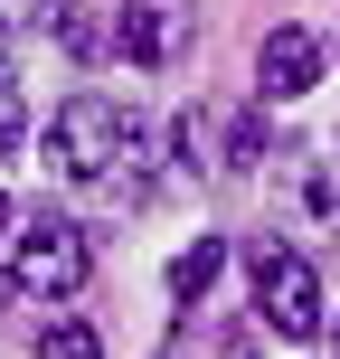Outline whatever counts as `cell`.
Instances as JSON below:
<instances>
[{
	"mask_svg": "<svg viewBox=\"0 0 340 359\" xmlns=\"http://www.w3.org/2000/svg\"><path fill=\"white\" fill-rule=\"evenodd\" d=\"M48 161L67 170L76 189H95V198H142L151 142H142V123H132L114 95H67V104L48 114Z\"/></svg>",
	"mask_w": 340,
	"mask_h": 359,
	"instance_id": "cell-1",
	"label": "cell"
},
{
	"mask_svg": "<svg viewBox=\"0 0 340 359\" xmlns=\"http://www.w3.org/2000/svg\"><path fill=\"white\" fill-rule=\"evenodd\" d=\"M255 312H265L284 341H312V331L331 322V303H322V274L303 265L293 246H255Z\"/></svg>",
	"mask_w": 340,
	"mask_h": 359,
	"instance_id": "cell-2",
	"label": "cell"
},
{
	"mask_svg": "<svg viewBox=\"0 0 340 359\" xmlns=\"http://www.w3.org/2000/svg\"><path fill=\"white\" fill-rule=\"evenodd\" d=\"M86 265H95V255H86V236H76L67 227V217H29V236H19V284H29V293H48V303H67V293L76 284H86Z\"/></svg>",
	"mask_w": 340,
	"mask_h": 359,
	"instance_id": "cell-3",
	"label": "cell"
},
{
	"mask_svg": "<svg viewBox=\"0 0 340 359\" xmlns=\"http://www.w3.org/2000/svg\"><path fill=\"white\" fill-rule=\"evenodd\" d=\"M255 86H265V104L312 95V86H322V38H312V29H274L265 48H255Z\"/></svg>",
	"mask_w": 340,
	"mask_h": 359,
	"instance_id": "cell-4",
	"label": "cell"
},
{
	"mask_svg": "<svg viewBox=\"0 0 340 359\" xmlns=\"http://www.w3.org/2000/svg\"><path fill=\"white\" fill-rule=\"evenodd\" d=\"M114 38H123V57H132V67H161V57H170V10H161V0H123Z\"/></svg>",
	"mask_w": 340,
	"mask_h": 359,
	"instance_id": "cell-5",
	"label": "cell"
},
{
	"mask_svg": "<svg viewBox=\"0 0 340 359\" xmlns=\"http://www.w3.org/2000/svg\"><path fill=\"white\" fill-rule=\"evenodd\" d=\"M217 274H227V236H198V246L170 265V303H208Z\"/></svg>",
	"mask_w": 340,
	"mask_h": 359,
	"instance_id": "cell-6",
	"label": "cell"
},
{
	"mask_svg": "<svg viewBox=\"0 0 340 359\" xmlns=\"http://www.w3.org/2000/svg\"><path fill=\"white\" fill-rule=\"evenodd\" d=\"M38 359H104V341H95V322H76V312H48Z\"/></svg>",
	"mask_w": 340,
	"mask_h": 359,
	"instance_id": "cell-7",
	"label": "cell"
},
{
	"mask_svg": "<svg viewBox=\"0 0 340 359\" xmlns=\"http://www.w3.org/2000/svg\"><path fill=\"white\" fill-rule=\"evenodd\" d=\"M29 142V114H19V86H10V67H0V151H19Z\"/></svg>",
	"mask_w": 340,
	"mask_h": 359,
	"instance_id": "cell-8",
	"label": "cell"
},
{
	"mask_svg": "<svg viewBox=\"0 0 340 359\" xmlns=\"http://www.w3.org/2000/svg\"><path fill=\"white\" fill-rule=\"evenodd\" d=\"M38 19H57V0H0V38H19V29H38Z\"/></svg>",
	"mask_w": 340,
	"mask_h": 359,
	"instance_id": "cell-9",
	"label": "cell"
},
{
	"mask_svg": "<svg viewBox=\"0 0 340 359\" xmlns=\"http://www.w3.org/2000/svg\"><path fill=\"white\" fill-rule=\"evenodd\" d=\"M227 161H236V170H255V161H265V123H255V114L227 133Z\"/></svg>",
	"mask_w": 340,
	"mask_h": 359,
	"instance_id": "cell-10",
	"label": "cell"
},
{
	"mask_svg": "<svg viewBox=\"0 0 340 359\" xmlns=\"http://www.w3.org/2000/svg\"><path fill=\"white\" fill-rule=\"evenodd\" d=\"M10 303H19V274H10V265H0V312H10Z\"/></svg>",
	"mask_w": 340,
	"mask_h": 359,
	"instance_id": "cell-11",
	"label": "cell"
},
{
	"mask_svg": "<svg viewBox=\"0 0 340 359\" xmlns=\"http://www.w3.org/2000/svg\"><path fill=\"white\" fill-rule=\"evenodd\" d=\"M331 359H340V322H331Z\"/></svg>",
	"mask_w": 340,
	"mask_h": 359,
	"instance_id": "cell-12",
	"label": "cell"
},
{
	"mask_svg": "<svg viewBox=\"0 0 340 359\" xmlns=\"http://www.w3.org/2000/svg\"><path fill=\"white\" fill-rule=\"evenodd\" d=\"M0 227H10V198H0Z\"/></svg>",
	"mask_w": 340,
	"mask_h": 359,
	"instance_id": "cell-13",
	"label": "cell"
},
{
	"mask_svg": "<svg viewBox=\"0 0 340 359\" xmlns=\"http://www.w3.org/2000/svg\"><path fill=\"white\" fill-rule=\"evenodd\" d=\"M227 359H246V350H227Z\"/></svg>",
	"mask_w": 340,
	"mask_h": 359,
	"instance_id": "cell-14",
	"label": "cell"
}]
</instances>
